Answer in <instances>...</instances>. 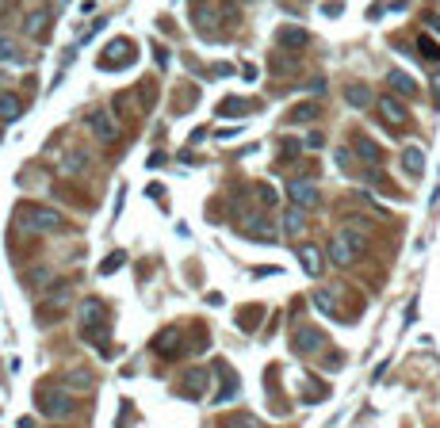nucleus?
Listing matches in <instances>:
<instances>
[{
    "instance_id": "obj_1",
    "label": "nucleus",
    "mask_w": 440,
    "mask_h": 428,
    "mask_svg": "<svg viewBox=\"0 0 440 428\" xmlns=\"http://www.w3.org/2000/svg\"><path fill=\"white\" fill-rule=\"evenodd\" d=\"M364 233H356V230H341V233H333V241H329V260L337 264V268H352L356 264V256L364 253Z\"/></svg>"
},
{
    "instance_id": "obj_2",
    "label": "nucleus",
    "mask_w": 440,
    "mask_h": 428,
    "mask_svg": "<svg viewBox=\"0 0 440 428\" xmlns=\"http://www.w3.org/2000/svg\"><path fill=\"white\" fill-rule=\"evenodd\" d=\"M19 226L27 233H46L61 226V214L50 211V206H19Z\"/></svg>"
},
{
    "instance_id": "obj_3",
    "label": "nucleus",
    "mask_w": 440,
    "mask_h": 428,
    "mask_svg": "<svg viewBox=\"0 0 440 428\" xmlns=\"http://www.w3.org/2000/svg\"><path fill=\"white\" fill-rule=\"evenodd\" d=\"M287 199H291V206L310 211V206L322 203V191L314 188V180H291V184H287Z\"/></svg>"
},
{
    "instance_id": "obj_4",
    "label": "nucleus",
    "mask_w": 440,
    "mask_h": 428,
    "mask_svg": "<svg viewBox=\"0 0 440 428\" xmlns=\"http://www.w3.org/2000/svg\"><path fill=\"white\" fill-rule=\"evenodd\" d=\"M131 61H134V46L126 39L111 42V46L100 54V69H126Z\"/></svg>"
},
{
    "instance_id": "obj_5",
    "label": "nucleus",
    "mask_w": 440,
    "mask_h": 428,
    "mask_svg": "<svg viewBox=\"0 0 440 428\" xmlns=\"http://www.w3.org/2000/svg\"><path fill=\"white\" fill-rule=\"evenodd\" d=\"M104 321H108V313H104V302L88 298V302L81 306V333H92V337H104Z\"/></svg>"
},
{
    "instance_id": "obj_6",
    "label": "nucleus",
    "mask_w": 440,
    "mask_h": 428,
    "mask_svg": "<svg viewBox=\"0 0 440 428\" xmlns=\"http://www.w3.org/2000/svg\"><path fill=\"white\" fill-rule=\"evenodd\" d=\"M379 115L387 126H394V130H402V126H410V111L399 104L394 96H379Z\"/></svg>"
},
{
    "instance_id": "obj_7",
    "label": "nucleus",
    "mask_w": 440,
    "mask_h": 428,
    "mask_svg": "<svg viewBox=\"0 0 440 428\" xmlns=\"http://www.w3.org/2000/svg\"><path fill=\"white\" fill-rule=\"evenodd\" d=\"M88 126H92V134L100 142H115V134H119V126L111 123V115L104 111V107H92L88 111Z\"/></svg>"
},
{
    "instance_id": "obj_8",
    "label": "nucleus",
    "mask_w": 440,
    "mask_h": 428,
    "mask_svg": "<svg viewBox=\"0 0 440 428\" xmlns=\"http://www.w3.org/2000/svg\"><path fill=\"white\" fill-rule=\"evenodd\" d=\"M245 233L257 241H272L276 237V218L272 214H253V218H245Z\"/></svg>"
},
{
    "instance_id": "obj_9",
    "label": "nucleus",
    "mask_w": 440,
    "mask_h": 428,
    "mask_svg": "<svg viewBox=\"0 0 440 428\" xmlns=\"http://www.w3.org/2000/svg\"><path fill=\"white\" fill-rule=\"evenodd\" d=\"M39 409H42V413H50V417H69L77 405H73V398H69V394H61V390H58V394H42Z\"/></svg>"
},
{
    "instance_id": "obj_10",
    "label": "nucleus",
    "mask_w": 440,
    "mask_h": 428,
    "mask_svg": "<svg viewBox=\"0 0 440 428\" xmlns=\"http://www.w3.org/2000/svg\"><path fill=\"white\" fill-rule=\"evenodd\" d=\"M295 253H299L303 272H307L310 280H318V275H322V249H318V245H299Z\"/></svg>"
},
{
    "instance_id": "obj_11",
    "label": "nucleus",
    "mask_w": 440,
    "mask_h": 428,
    "mask_svg": "<svg viewBox=\"0 0 440 428\" xmlns=\"http://www.w3.org/2000/svg\"><path fill=\"white\" fill-rule=\"evenodd\" d=\"M402 168H406V176H421L425 173V153H421V146H406L402 149Z\"/></svg>"
},
{
    "instance_id": "obj_12",
    "label": "nucleus",
    "mask_w": 440,
    "mask_h": 428,
    "mask_svg": "<svg viewBox=\"0 0 440 428\" xmlns=\"http://www.w3.org/2000/svg\"><path fill=\"white\" fill-rule=\"evenodd\" d=\"M387 84H390L394 92H402V96H417V81H414L410 73H402V69H390V73H387Z\"/></svg>"
},
{
    "instance_id": "obj_13",
    "label": "nucleus",
    "mask_w": 440,
    "mask_h": 428,
    "mask_svg": "<svg viewBox=\"0 0 440 428\" xmlns=\"http://www.w3.org/2000/svg\"><path fill=\"white\" fill-rule=\"evenodd\" d=\"M318 348H322V333L318 329H299L295 333V352H318Z\"/></svg>"
},
{
    "instance_id": "obj_14",
    "label": "nucleus",
    "mask_w": 440,
    "mask_h": 428,
    "mask_svg": "<svg viewBox=\"0 0 440 428\" xmlns=\"http://www.w3.org/2000/svg\"><path fill=\"white\" fill-rule=\"evenodd\" d=\"M0 66H23V54H19L16 39L0 35Z\"/></svg>"
},
{
    "instance_id": "obj_15",
    "label": "nucleus",
    "mask_w": 440,
    "mask_h": 428,
    "mask_svg": "<svg viewBox=\"0 0 440 428\" xmlns=\"http://www.w3.org/2000/svg\"><path fill=\"white\" fill-rule=\"evenodd\" d=\"M303 226H307V211H299V206H291L287 214H283V233L287 237H299Z\"/></svg>"
},
{
    "instance_id": "obj_16",
    "label": "nucleus",
    "mask_w": 440,
    "mask_h": 428,
    "mask_svg": "<svg viewBox=\"0 0 440 428\" xmlns=\"http://www.w3.org/2000/svg\"><path fill=\"white\" fill-rule=\"evenodd\" d=\"M356 153H360V157H364L367 165H379V161H383V149H379V146H375V142H372V138H364V134H360V138H356Z\"/></svg>"
},
{
    "instance_id": "obj_17",
    "label": "nucleus",
    "mask_w": 440,
    "mask_h": 428,
    "mask_svg": "<svg viewBox=\"0 0 440 428\" xmlns=\"http://www.w3.org/2000/svg\"><path fill=\"white\" fill-rule=\"evenodd\" d=\"M153 348H157L161 356H169V360H173V356L180 352V333L165 329V333H161V337H157V344H153Z\"/></svg>"
},
{
    "instance_id": "obj_18",
    "label": "nucleus",
    "mask_w": 440,
    "mask_h": 428,
    "mask_svg": "<svg viewBox=\"0 0 440 428\" xmlns=\"http://www.w3.org/2000/svg\"><path fill=\"white\" fill-rule=\"evenodd\" d=\"M287 119L291 123H314V119H322V104H299Z\"/></svg>"
},
{
    "instance_id": "obj_19",
    "label": "nucleus",
    "mask_w": 440,
    "mask_h": 428,
    "mask_svg": "<svg viewBox=\"0 0 440 428\" xmlns=\"http://www.w3.org/2000/svg\"><path fill=\"white\" fill-rule=\"evenodd\" d=\"M307 42H310V35L303 31V27H283V31H280V46L295 50V46H307Z\"/></svg>"
},
{
    "instance_id": "obj_20",
    "label": "nucleus",
    "mask_w": 440,
    "mask_h": 428,
    "mask_svg": "<svg viewBox=\"0 0 440 428\" xmlns=\"http://www.w3.org/2000/svg\"><path fill=\"white\" fill-rule=\"evenodd\" d=\"M191 19H195L200 31H215L218 27V12L215 8H191Z\"/></svg>"
},
{
    "instance_id": "obj_21",
    "label": "nucleus",
    "mask_w": 440,
    "mask_h": 428,
    "mask_svg": "<svg viewBox=\"0 0 440 428\" xmlns=\"http://www.w3.org/2000/svg\"><path fill=\"white\" fill-rule=\"evenodd\" d=\"M88 165V153H81V149H73V153H66V161H61V173L66 176H77L81 168Z\"/></svg>"
},
{
    "instance_id": "obj_22",
    "label": "nucleus",
    "mask_w": 440,
    "mask_h": 428,
    "mask_svg": "<svg viewBox=\"0 0 440 428\" xmlns=\"http://www.w3.org/2000/svg\"><path fill=\"white\" fill-rule=\"evenodd\" d=\"M19 111H23V104H19V96H0V119H16Z\"/></svg>"
},
{
    "instance_id": "obj_23",
    "label": "nucleus",
    "mask_w": 440,
    "mask_h": 428,
    "mask_svg": "<svg viewBox=\"0 0 440 428\" xmlns=\"http://www.w3.org/2000/svg\"><path fill=\"white\" fill-rule=\"evenodd\" d=\"M203 382H207V371H191L188 379H184V394L188 398H195L203 390Z\"/></svg>"
},
{
    "instance_id": "obj_24",
    "label": "nucleus",
    "mask_w": 440,
    "mask_h": 428,
    "mask_svg": "<svg viewBox=\"0 0 440 428\" xmlns=\"http://www.w3.org/2000/svg\"><path fill=\"white\" fill-rule=\"evenodd\" d=\"M345 96H349L352 107H367V104H372V92H367L364 84H349V92H345Z\"/></svg>"
},
{
    "instance_id": "obj_25",
    "label": "nucleus",
    "mask_w": 440,
    "mask_h": 428,
    "mask_svg": "<svg viewBox=\"0 0 440 428\" xmlns=\"http://www.w3.org/2000/svg\"><path fill=\"white\" fill-rule=\"evenodd\" d=\"M314 306H318L322 313H337V302H333L329 291H314Z\"/></svg>"
},
{
    "instance_id": "obj_26",
    "label": "nucleus",
    "mask_w": 440,
    "mask_h": 428,
    "mask_svg": "<svg viewBox=\"0 0 440 428\" xmlns=\"http://www.w3.org/2000/svg\"><path fill=\"white\" fill-rule=\"evenodd\" d=\"M123 264H126V253H111L108 260L100 264V272H104V275H111V272H119V268H123Z\"/></svg>"
},
{
    "instance_id": "obj_27",
    "label": "nucleus",
    "mask_w": 440,
    "mask_h": 428,
    "mask_svg": "<svg viewBox=\"0 0 440 428\" xmlns=\"http://www.w3.org/2000/svg\"><path fill=\"white\" fill-rule=\"evenodd\" d=\"M417 46H421V54H425V58L440 61V46H437V42L429 39V35H421V42H417Z\"/></svg>"
},
{
    "instance_id": "obj_28",
    "label": "nucleus",
    "mask_w": 440,
    "mask_h": 428,
    "mask_svg": "<svg viewBox=\"0 0 440 428\" xmlns=\"http://www.w3.org/2000/svg\"><path fill=\"white\" fill-rule=\"evenodd\" d=\"M218 111H222V115H245V111H249V104H241V99H226Z\"/></svg>"
},
{
    "instance_id": "obj_29",
    "label": "nucleus",
    "mask_w": 440,
    "mask_h": 428,
    "mask_svg": "<svg viewBox=\"0 0 440 428\" xmlns=\"http://www.w3.org/2000/svg\"><path fill=\"white\" fill-rule=\"evenodd\" d=\"M46 19H50V16H46V12H35V16L27 19V31H35V35H39L42 27H46ZM39 39H42V35H39Z\"/></svg>"
},
{
    "instance_id": "obj_30",
    "label": "nucleus",
    "mask_w": 440,
    "mask_h": 428,
    "mask_svg": "<svg viewBox=\"0 0 440 428\" xmlns=\"http://www.w3.org/2000/svg\"><path fill=\"white\" fill-rule=\"evenodd\" d=\"M257 195H260V203H268V206L276 203V191L268 188V184H260V188H257Z\"/></svg>"
},
{
    "instance_id": "obj_31",
    "label": "nucleus",
    "mask_w": 440,
    "mask_h": 428,
    "mask_svg": "<svg viewBox=\"0 0 440 428\" xmlns=\"http://www.w3.org/2000/svg\"><path fill=\"white\" fill-rule=\"evenodd\" d=\"M226 428H257L253 417H241V420H226Z\"/></svg>"
},
{
    "instance_id": "obj_32",
    "label": "nucleus",
    "mask_w": 440,
    "mask_h": 428,
    "mask_svg": "<svg viewBox=\"0 0 440 428\" xmlns=\"http://www.w3.org/2000/svg\"><path fill=\"white\" fill-rule=\"evenodd\" d=\"M69 387H88V375H81V371H73V375H66Z\"/></svg>"
},
{
    "instance_id": "obj_33",
    "label": "nucleus",
    "mask_w": 440,
    "mask_h": 428,
    "mask_svg": "<svg viewBox=\"0 0 440 428\" xmlns=\"http://www.w3.org/2000/svg\"><path fill=\"white\" fill-rule=\"evenodd\" d=\"M432 96H437V104H440V66L432 69Z\"/></svg>"
},
{
    "instance_id": "obj_34",
    "label": "nucleus",
    "mask_w": 440,
    "mask_h": 428,
    "mask_svg": "<svg viewBox=\"0 0 440 428\" xmlns=\"http://www.w3.org/2000/svg\"><path fill=\"white\" fill-rule=\"evenodd\" d=\"M425 27H429V31H437V35H440V16H437V12H432V16H425Z\"/></svg>"
},
{
    "instance_id": "obj_35",
    "label": "nucleus",
    "mask_w": 440,
    "mask_h": 428,
    "mask_svg": "<svg viewBox=\"0 0 440 428\" xmlns=\"http://www.w3.org/2000/svg\"><path fill=\"white\" fill-rule=\"evenodd\" d=\"M16 428H35V417H19V420H16Z\"/></svg>"
}]
</instances>
